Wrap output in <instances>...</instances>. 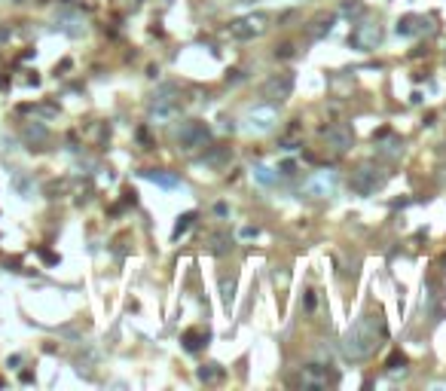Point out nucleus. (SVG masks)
<instances>
[{
    "instance_id": "nucleus-1",
    "label": "nucleus",
    "mask_w": 446,
    "mask_h": 391,
    "mask_svg": "<svg viewBox=\"0 0 446 391\" xmlns=\"http://www.w3.org/2000/svg\"><path fill=\"white\" fill-rule=\"evenodd\" d=\"M382 333H385V321L379 315H364L361 321H355L346 330V336H343V355L349 361H367L376 352Z\"/></svg>"
},
{
    "instance_id": "nucleus-2",
    "label": "nucleus",
    "mask_w": 446,
    "mask_h": 391,
    "mask_svg": "<svg viewBox=\"0 0 446 391\" xmlns=\"http://www.w3.org/2000/svg\"><path fill=\"white\" fill-rule=\"evenodd\" d=\"M388 180V174L379 168V165H361L358 171H352V180L349 187L358 193V196H373L376 190H382Z\"/></svg>"
},
{
    "instance_id": "nucleus-3",
    "label": "nucleus",
    "mask_w": 446,
    "mask_h": 391,
    "mask_svg": "<svg viewBox=\"0 0 446 391\" xmlns=\"http://www.w3.org/2000/svg\"><path fill=\"white\" fill-rule=\"evenodd\" d=\"M180 113V98H177V89L174 86H165L153 95V104H150V116L156 122H168Z\"/></svg>"
},
{
    "instance_id": "nucleus-4",
    "label": "nucleus",
    "mask_w": 446,
    "mask_h": 391,
    "mask_svg": "<svg viewBox=\"0 0 446 391\" xmlns=\"http://www.w3.org/2000/svg\"><path fill=\"white\" fill-rule=\"evenodd\" d=\"M208 141H211V128H208L202 119H190V122H183L180 132H177V147H180L183 153H193V150L205 147Z\"/></svg>"
},
{
    "instance_id": "nucleus-5",
    "label": "nucleus",
    "mask_w": 446,
    "mask_h": 391,
    "mask_svg": "<svg viewBox=\"0 0 446 391\" xmlns=\"http://www.w3.org/2000/svg\"><path fill=\"white\" fill-rule=\"evenodd\" d=\"M266 28H269V15H263V12H254V15L229 21V34L235 40H254V37L266 34Z\"/></svg>"
},
{
    "instance_id": "nucleus-6",
    "label": "nucleus",
    "mask_w": 446,
    "mask_h": 391,
    "mask_svg": "<svg viewBox=\"0 0 446 391\" xmlns=\"http://www.w3.org/2000/svg\"><path fill=\"white\" fill-rule=\"evenodd\" d=\"M379 40H382V28H379L376 21H358V24L352 28V34H349V46H355V49H361V52L376 49Z\"/></svg>"
},
{
    "instance_id": "nucleus-7",
    "label": "nucleus",
    "mask_w": 446,
    "mask_h": 391,
    "mask_svg": "<svg viewBox=\"0 0 446 391\" xmlns=\"http://www.w3.org/2000/svg\"><path fill=\"white\" fill-rule=\"evenodd\" d=\"M294 92V73H272L263 83V98L269 104H284Z\"/></svg>"
},
{
    "instance_id": "nucleus-8",
    "label": "nucleus",
    "mask_w": 446,
    "mask_h": 391,
    "mask_svg": "<svg viewBox=\"0 0 446 391\" xmlns=\"http://www.w3.org/2000/svg\"><path fill=\"white\" fill-rule=\"evenodd\" d=\"M321 135H324V141H327L336 153H346V150L352 147V128L343 125V122H336V125H324Z\"/></svg>"
},
{
    "instance_id": "nucleus-9",
    "label": "nucleus",
    "mask_w": 446,
    "mask_h": 391,
    "mask_svg": "<svg viewBox=\"0 0 446 391\" xmlns=\"http://www.w3.org/2000/svg\"><path fill=\"white\" fill-rule=\"evenodd\" d=\"M275 125V107L269 104V107H257V110H251L248 113V128H254V132H269Z\"/></svg>"
},
{
    "instance_id": "nucleus-10",
    "label": "nucleus",
    "mask_w": 446,
    "mask_h": 391,
    "mask_svg": "<svg viewBox=\"0 0 446 391\" xmlns=\"http://www.w3.org/2000/svg\"><path fill=\"white\" fill-rule=\"evenodd\" d=\"M309 196H333L336 190V174L333 171H318L312 180H309Z\"/></svg>"
},
{
    "instance_id": "nucleus-11",
    "label": "nucleus",
    "mask_w": 446,
    "mask_h": 391,
    "mask_svg": "<svg viewBox=\"0 0 446 391\" xmlns=\"http://www.w3.org/2000/svg\"><path fill=\"white\" fill-rule=\"evenodd\" d=\"M395 31H398L401 37H413V34H419V31H431V21L422 18V15H404V18L398 21Z\"/></svg>"
},
{
    "instance_id": "nucleus-12",
    "label": "nucleus",
    "mask_w": 446,
    "mask_h": 391,
    "mask_svg": "<svg viewBox=\"0 0 446 391\" xmlns=\"http://www.w3.org/2000/svg\"><path fill=\"white\" fill-rule=\"evenodd\" d=\"M333 15H318V18H312L309 24H306V37L309 40H321V37H327L330 34V28H333Z\"/></svg>"
},
{
    "instance_id": "nucleus-13",
    "label": "nucleus",
    "mask_w": 446,
    "mask_h": 391,
    "mask_svg": "<svg viewBox=\"0 0 446 391\" xmlns=\"http://www.w3.org/2000/svg\"><path fill=\"white\" fill-rule=\"evenodd\" d=\"M376 153H379L382 159H401V156H404V141H401V138H388V141L379 138Z\"/></svg>"
},
{
    "instance_id": "nucleus-14",
    "label": "nucleus",
    "mask_w": 446,
    "mask_h": 391,
    "mask_svg": "<svg viewBox=\"0 0 446 391\" xmlns=\"http://www.w3.org/2000/svg\"><path fill=\"white\" fill-rule=\"evenodd\" d=\"M229 159H232V150L217 144V147H211V150L205 153V159H202V162H205V165H214V168H223Z\"/></svg>"
},
{
    "instance_id": "nucleus-15",
    "label": "nucleus",
    "mask_w": 446,
    "mask_h": 391,
    "mask_svg": "<svg viewBox=\"0 0 446 391\" xmlns=\"http://www.w3.org/2000/svg\"><path fill=\"white\" fill-rule=\"evenodd\" d=\"M205 343H208V333H199V330H187L183 333V349L187 352H199Z\"/></svg>"
},
{
    "instance_id": "nucleus-16",
    "label": "nucleus",
    "mask_w": 446,
    "mask_h": 391,
    "mask_svg": "<svg viewBox=\"0 0 446 391\" xmlns=\"http://www.w3.org/2000/svg\"><path fill=\"white\" fill-rule=\"evenodd\" d=\"M144 177H150L153 184H159V187H165V190L177 187V174H168V171H144Z\"/></svg>"
},
{
    "instance_id": "nucleus-17",
    "label": "nucleus",
    "mask_w": 446,
    "mask_h": 391,
    "mask_svg": "<svg viewBox=\"0 0 446 391\" xmlns=\"http://www.w3.org/2000/svg\"><path fill=\"white\" fill-rule=\"evenodd\" d=\"M193 220H196V211H187V214H180V217H177V226H174V232H171V236H174V239H180V236H183V232L193 226Z\"/></svg>"
},
{
    "instance_id": "nucleus-18",
    "label": "nucleus",
    "mask_w": 446,
    "mask_h": 391,
    "mask_svg": "<svg viewBox=\"0 0 446 391\" xmlns=\"http://www.w3.org/2000/svg\"><path fill=\"white\" fill-rule=\"evenodd\" d=\"M254 174H257V180H260V184H266V187H272V184L278 180V174H275L272 168H266V165H257V168H254Z\"/></svg>"
},
{
    "instance_id": "nucleus-19",
    "label": "nucleus",
    "mask_w": 446,
    "mask_h": 391,
    "mask_svg": "<svg viewBox=\"0 0 446 391\" xmlns=\"http://www.w3.org/2000/svg\"><path fill=\"white\" fill-rule=\"evenodd\" d=\"M211 251H214V254H226V251H229V236L214 232V236H211Z\"/></svg>"
},
{
    "instance_id": "nucleus-20",
    "label": "nucleus",
    "mask_w": 446,
    "mask_h": 391,
    "mask_svg": "<svg viewBox=\"0 0 446 391\" xmlns=\"http://www.w3.org/2000/svg\"><path fill=\"white\" fill-rule=\"evenodd\" d=\"M24 138L34 141V144H40V141L46 138V128H43V125H28V128H24Z\"/></svg>"
},
{
    "instance_id": "nucleus-21",
    "label": "nucleus",
    "mask_w": 446,
    "mask_h": 391,
    "mask_svg": "<svg viewBox=\"0 0 446 391\" xmlns=\"http://www.w3.org/2000/svg\"><path fill=\"white\" fill-rule=\"evenodd\" d=\"M217 376H220L217 364H208V367H202V370H199V379H202V382H211V379H217Z\"/></svg>"
},
{
    "instance_id": "nucleus-22",
    "label": "nucleus",
    "mask_w": 446,
    "mask_h": 391,
    "mask_svg": "<svg viewBox=\"0 0 446 391\" xmlns=\"http://www.w3.org/2000/svg\"><path fill=\"white\" fill-rule=\"evenodd\" d=\"M361 12H364V6L358 0H346L343 3V15H361Z\"/></svg>"
},
{
    "instance_id": "nucleus-23",
    "label": "nucleus",
    "mask_w": 446,
    "mask_h": 391,
    "mask_svg": "<svg viewBox=\"0 0 446 391\" xmlns=\"http://www.w3.org/2000/svg\"><path fill=\"white\" fill-rule=\"evenodd\" d=\"M385 367H388V370H401V367H407V358H404L401 352H395V355L385 361Z\"/></svg>"
},
{
    "instance_id": "nucleus-24",
    "label": "nucleus",
    "mask_w": 446,
    "mask_h": 391,
    "mask_svg": "<svg viewBox=\"0 0 446 391\" xmlns=\"http://www.w3.org/2000/svg\"><path fill=\"white\" fill-rule=\"evenodd\" d=\"M232 291H235V281H232V278L223 281V303H226V309L232 306Z\"/></svg>"
},
{
    "instance_id": "nucleus-25",
    "label": "nucleus",
    "mask_w": 446,
    "mask_h": 391,
    "mask_svg": "<svg viewBox=\"0 0 446 391\" xmlns=\"http://www.w3.org/2000/svg\"><path fill=\"white\" fill-rule=\"evenodd\" d=\"M275 55H278V58H291V55H294V46H291V43H281V46L275 49Z\"/></svg>"
},
{
    "instance_id": "nucleus-26",
    "label": "nucleus",
    "mask_w": 446,
    "mask_h": 391,
    "mask_svg": "<svg viewBox=\"0 0 446 391\" xmlns=\"http://www.w3.org/2000/svg\"><path fill=\"white\" fill-rule=\"evenodd\" d=\"M242 80H245L242 70H229V73H226V83H242Z\"/></svg>"
},
{
    "instance_id": "nucleus-27",
    "label": "nucleus",
    "mask_w": 446,
    "mask_h": 391,
    "mask_svg": "<svg viewBox=\"0 0 446 391\" xmlns=\"http://www.w3.org/2000/svg\"><path fill=\"white\" fill-rule=\"evenodd\" d=\"M294 171H297V162H294V159L281 162V174H294Z\"/></svg>"
},
{
    "instance_id": "nucleus-28",
    "label": "nucleus",
    "mask_w": 446,
    "mask_h": 391,
    "mask_svg": "<svg viewBox=\"0 0 446 391\" xmlns=\"http://www.w3.org/2000/svg\"><path fill=\"white\" fill-rule=\"evenodd\" d=\"M306 309H309V312H312V309H315V294H312V291H309V294H306Z\"/></svg>"
},
{
    "instance_id": "nucleus-29",
    "label": "nucleus",
    "mask_w": 446,
    "mask_h": 391,
    "mask_svg": "<svg viewBox=\"0 0 446 391\" xmlns=\"http://www.w3.org/2000/svg\"><path fill=\"white\" fill-rule=\"evenodd\" d=\"M235 3H254V0H235Z\"/></svg>"
}]
</instances>
